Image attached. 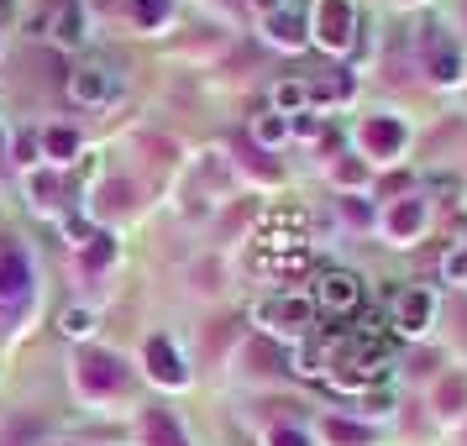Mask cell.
Wrapping results in <instances>:
<instances>
[{"instance_id": "cell-10", "label": "cell", "mask_w": 467, "mask_h": 446, "mask_svg": "<svg viewBox=\"0 0 467 446\" xmlns=\"http://www.w3.org/2000/svg\"><path fill=\"white\" fill-rule=\"evenodd\" d=\"M64 331L85 337V331H89V316H85V310H68V316H64Z\"/></svg>"}, {"instance_id": "cell-8", "label": "cell", "mask_w": 467, "mask_h": 446, "mask_svg": "<svg viewBox=\"0 0 467 446\" xmlns=\"http://www.w3.org/2000/svg\"><path fill=\"white\" fill-rule=\"evenodd\" d=\"M53 37H58L64 47H74L79 37H85V32H79V5H74V0H64V5H58V22H53Z\"/></svg>"}, {"instance_id": "cell-4", "label": "cell", "mask_w": 467, "mask_h": 446, "mask_svg": "<svg viewBox=\"0 0 467 446\" xmlns=\"http://www.w3.org/2000/svg\"><path fill=\"white\" fill-rule=\"evenodd\" d=\"M263 320H268L274 331H305V326H310V310H305L299 299H274V305H263Z\"/></svg>"}, {"instance_id": "cell-3", "label": "cell", "mask_w": 467, "mask_h": 446, "mask_svg": "<svg viewBox=\"0 0 467 446\" xmlns=\"http://www.w3.org/2000/svg\"><path fill=\"white\" fill-rule=\"evenodd\" d=\"M320 43L326 47H347L352 43V5H347V0H320Z\"/></svg>"}, {"instance_id": "cell-2", "label": "cell", "mask_w": 467, "mask_h": 446, "mask_svg": "<svg viewBox=\"0 0 467 446\" xmlns=\"http://www.w3.org/2000/svg\"><path fill=\"white\" fill-rule=\"evenodd\" d=\"M320 305H326L331 316H352L362 305V284L352 274H326L320 278Z\"/></svg>"}, {"instance_id": "cell-1", "label": "cell", "mask_w": 467, "mask_h": 446, "mask_svg": "<svg viewBox=\"0 0 467 446\" xmlns=\"http://www.w3.org/2000/svg\"><path fill=\"white\" fill-rule=\"evenodd\" d=\"M320 368L341 383V389H362L389 373V358H383V341L368 337V331H347V337H331L326 341V358Z\"/></svg>"}, {"instance_id": "cell-7", "label": "cell", "mask_w": 467, "mask_h": 446, "mask_svg": "<svg viewBox=\"0 0 467 446\" xmlns=\"http://www.w3.org/2000/svg\"><path fill=\"white\" fill-rule=\"evenodd\" d=\"M152 373L163 383H184V362L179 352H169V341H152Z\"/></svg>"}, {"instance_id": "cell-11", "label": "cell", "mask_w": 467, "mask_h": 446, "mask_svg": "<svg viewBox=\"0 0 467 446\" xmlns=\"http://www.w3.org/2000/svg\"><path fill=\"white\" fill-rule=\"evenodd\" d=\"M47 148H53V152H74V137H68V131H53V137H47Z\"/></svg>"}, {"instance_id": "cell-13", "label": "cell", "mask_w": 467, "mask_h": 446, "mask_svg": "<svg viewBox=\"0 0 467 446\" xmlns=\"http://www.w3.org/2000/svg\"><path fill=\"white\" fill-rule=\"evenodd\" d=\"M257 11H268V16H278V5H284V0H253Z\"/></svg>"}, {"instance_id": "cell-6", "label": "cell", "mask_w": 467, "mask_h": 446, "mask_svg": "<svg viewBox=\"0 0 467 446\" xmlns=\"http://www.w3.org/2000/svg\"><path fill=\"white\" fill-rule=\"evenodd\" d=\"M425 320H431V295H420V289L404 295L400 299V331H420Z\"/></svg>"}, {"instance_id": "cell-12", "label": "cell", "mask_w": 467, "mask_h": 446, "mask_svg": "<svg viewBox=\"0 0 467 446\" xmlns=\"http://www.w3.org/2000/svg\"><path fill=\"white\" fill-rule=\"evenodd\" d=\"M274 446H305V436H295V430H278Z\"/></svg>"}, {"instance_id": "cell-5", "label": "cell", "mask_w": 467, "mask_h": 446, "mask_svg": "<svg viewBox=\"0 0 467 446\" xmlns=\"http://www.w3.org/2000/svg\"><path fill=\"white\" fill-rule=\"evenodd\" d=\"M110 89H116V79H110L106 68H85V74L74 79V95H79V100H110Z\"/></svg>"}, {"instance_id": "cell-9", "label": "cell", "mask_w": 467, "mask_h": 446, "mask_svg": "<svg viewBox=\"0 0 467 446\" xmlns=\"http://www.w3.org/2000/svg\"><path fill=\"white\" fill-rule=\"evenodd\" d=\"M268 26H274V43H284V47H299V43H305V22H299V16H289V11L268 16Z\"/></svg>"}]
</instances>
